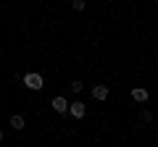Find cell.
Returning <instances> with one entry per match:
<instances>
[{
  "label": "cell",
  "instance_id": "6da1fadb",
  "mask_svg": "<svg viewBox=\"0 0 158 147\" xmlns=\"http://www.w3.org/2000/svg\"><path fill=\"white\" fill-rule=\"evenodd\" d=\"M24 87H27V89H32V92H40L42 87H45V79H42V74H37V71L24 74Z\"/></svg>",
  "mask_w": 158,
  "mask_h": 147
},
{
  "label": "cell",
  "instance_id": "8992f818",
  "mask_svg": "<svg viewBox=\"0 0 158 147\" xmlns=\"http://www.w3.org/2000/svg\"><path fill=\"white\" fill-rule=\"evenodd\" d=\"M11 126H13L16 131H21L24 126H27V121H24V116H21V113H13V116H11Z\"/></svg>",
  "mask_w": 158,
  "mask_h": 147
},
{
  "label": "cell",
  "instance_id": "7a4b0ae2",
  "mask_svg": "<svg viewBox=\"0 0 158 147\" xmlns=\"http://www.w3.org/2000/svg\"><path fill=\"white\" fill-rule=\"evenodd\" d=\"M69 116H71V118H85V113H87V105L82 100H74V102H69V110H66Z\"/></svg>",
  "mask_w": 158,
  "mask_h": 147
},
{
  "label": "cell",
  "instance_id": "30bf717a",
  "mask_svg": "<svg viewBox=\"0 0 158 147\" xmlns=\"http://www.w3.org/2000/svg\"><path fill=\"white\" fill-rule=\"evenodd\" d=\"M0 142H3V129H0Z\"/></svg>",
  "mask_w": 158,
  "mask_h": 147
},
{
  "label": "cell",
  "instance_id": "5b68a950",
  "mask_svg": "<svg viewBox=\"0 0 158 147\" xmlns=\"http://www.w3.org/2000/svg\"><path fill=\"white\" fill-rule=\"evenodd\" d=\"M148 97H150V95H148L145 87H135V89H132V100H135V102H148Z\"/></svg>",
  "mask_w": 158,
  "mask_h": 147
},
{
  "label": "cell",
  "instance_id": "9c48e42d",
  "mask_svg": "<svg viewBox=\"0 0 158 147\" xmlns=\"http://www.w3.org/2000/svg\"><path fill=\"white\" fill-rule=\"evenodd\" d=\"M142 121H145V124H150V121H153V113H150V110H142Z\"/></svg>",
  "mask_w": 158,
  "mask_h": 147
},
{
  "label": "cell",
  "instance_id": "52a82bcc",
  "mask_svg": "<svg viewBox=\"0 0 158 147\" xmlns=\"http://www.w3.org/2000/svg\"><path fill=\"white\" fill-rule=\"evenodd\" d=\"M69 87H71V92H74V95H79V92H82V89H85V84H82V81H71V84H69Z\"/></svg>",
  "mask_w": 158,
  "mask_h": 147
},
{
  "label": "cell",
  "instance_id": "ba28073f",
  "mask_svg": "<svg viewBox=\"0 0 158 147\" xmlns=\"http://www.w3.org/2000/svg\"><path fill=\"white\" fill-rule=\"evenodd\" d=\"M71 8L74 11H85V0H71Z\"/></svg>",
  "mask_w": 158,
  "mask_h": 147
},
{
  "label": "cell",
  "instance_id": "277c9868",
  "mask_svg": "<svg viewBox=\"0 0 158 147\" xmlns=\"http://www.w3.org/2000/svg\"><path fill=\"white\" fill-rule=\"evenodd\" d=\"M92 100H98V102L108 100V87L106 84H95L92 87Z\"/></svg>",
  "mask_w": 158,
  "mask_h": 147
},
{
  "label": "cell",
  "instance_id": "3957f363",
  "mask_svg": "<svg viewBox=\"0 0 158 147\" xmlns=\"http://www.w3.org/2000/svg\"><path fill=\"white\" fill-rule=\"evenodd\" d=\"M50 108L56 110V113H66V110H69V100H66V97H61V95H56L50 100Z\"/></svg>",
  "mask_w": 158,
  "mask_h": 147
}]
</instances>
